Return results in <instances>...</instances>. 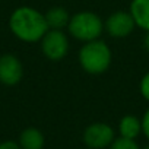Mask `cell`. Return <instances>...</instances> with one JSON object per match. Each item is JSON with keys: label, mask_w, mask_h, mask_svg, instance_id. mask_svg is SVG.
Here are the masks:
<instances>
[{"label": "cell", "mask_w": 149, "mask_h": 149, "mask_svg": "<svg viewBox=\"0 0 149 149\" xmlns=\"http://www.w3.org/2000/svg\"><path fill=\"white\" fill-rule=\"evenodd\" d=\"M9 29L22 42H40L48 31L45 15L32 6H19L9 16Z\"/></svg>", "instance_id": "cell-1"}, {"label": "cell", "mask_w": 149, "mask_h": 149, "mask_svg": "<svg viewBox=\"0 0 149 149\" xmlns=\"http://www.w3.org/2000/svg\"><path fill=\"white\" fill-rule=\"evenodd\" d=\"M78 61L84 72L89 74H102L113 63V51L101 38L88 41L82 44L78 54Z\"/></svg>", "instance_id": "cell-2"}, {"label": "cell", "mask_w": 149, "mask_h": 149, "mask_svg": "<svg viewBox=\"0 0 149 149\" xmlns=\"http://www.w3.org/2000/svg\"><path fill=\"white\" fill-rule=\"evenodd\" d=\"M66 29L72 38L84 44V42L101 38L104 32V21L95 12L79 10L76 13L70 15V21Z\"/></svg>", "instance_id": "cell-3"}, {"label": "cell", "mask_w": 149, "mask_h": 149, "mask_svg": "<svg viewBox=\"0 0 149 149\" xmlns=\"http://www.w3.org/2000/svg\"><path fill=\"white\" fill-rule=\"evenodd\" d=\"M40 47L45 58L51 61H60L67 56L70 48L69 34H66L64 29H48L41 38Z\"/></svg>", "instance_id": "cell-4"}, {"label": "cell", "mask_w": 149, "mask_h": 149, "mask_svg": "<svg viewBox=\"0 0 149 149\" xmlns=\"http://www.w3.org/2000/svg\"><path fill=\"white\" fill-rule=\"evenodd\" d=\"M116 139L114 136V129L102 121H97L89 124L84 130V143L89 149H105L110 148L113 140Z\"/></svg>", "instance_id": "cell-5"}, {"label": "cell", "mask_w": 149, "mask_h": 149, "mask_svg": "<svg viewBox=\"0 0 149 149\" xmlns=\"http://www.w3.org/2000/svg\"><path fill=\"white\" fill-rule=\"evenodd\" d=\"M136 28V24L127 10H117L113 12L105 21H104V31L111 37V38H126L129 37Z\"/></svg>", "instance_id": "cell-6"}, {"label": "cell", "mask_w": 149, "mask_h": 149, "mask_svg": "<svg viewBox=\"0 0 149 149\" xmlns=\"http://www.w3.org/2000/svg\"><path fill=\"white\" fill-rule=\"evenodd\" d=\"M24 78V64L16 54L5 53L0 56V84L16 86Z\"/></svg>", "instance_id": "cell-7"}, {"label": "cell", "mask_w": 149, "mask_h": 149, "mask_svg": "<svg viewBox=\"0 0 149 149\" xmlns=\"http://www.w3.org/2000/svg\"><path fill=\"white\" fill-rule=\"evenodd\" d=\"M129 12L136 24V28L149 31V0H132Z\"/></svg>", "instance_id": "cell-8"}, {"label": "cell", "mask_w": 149, "mask_h": 149, "mask_svg": "<svg viewBox=\"0 0 149 149\" xmlns=\"http://www.w3.org/2000/svg\"><path fill=\"white\" fill-rule=\"evenodd\" d=\"M18 143L22 149H42L45 139L40 129L37 127H26L21 132Z\"/></svg>", "instance_id": "cell-9"}, {"label": "cell", "mask_w": 149, "mask_h": 149, "mask_svg": "<svg viewBox=\"0 0 149 149\" xmlns=\"http://www.w3.org/2000/svg\"><path fill=\"white\" fill-rule=\"evenodd\" d=\"M44 15L48 29H66L70 21V13L63 6H53Z\"/></svg>", "instance_id": "cell-10"}, {"label": "cell", "mask_w": 149, "mask_h": 149, "mask_svg": "<svg viewBox=\"0 0 149 149\" xmlns=\"http://www.w3.org/2000/svg\"><path fill=\"white\" fill-rule=\"evenodd\" d=\"M118 133L126 139H136L142 133V121L133 114H126L118 121Z\"/></svg>", "instance_id": "cell-11"}, {"label": "cell", "mask_w": 149, "mask_h": 149, "mask_svg": "<svg viewBox=\"0 0 149 149\" xmlns=\"http://www.w3.org/2000/svg\"><path fill=\"white\" fill-rule=\"evenodd\" d=\"M108 149H140L139 145L136 143V140L133 139H126V137H117L113 140V143L110 145Z\"/></svg>", "instance_id": "cell-12"}, {"label": "cell", "mask_w": 149, "mask_h": 149, "mask_svg": "<svg viewBox=\"0 0 149 149\" xmlns=\"http://www.w3.org/2000/svg\"><path fill=\"white\" fill-rule=\"evenodd\" d=\"M139 92L143 97V100L149 102V70L143 74L139 82Z\"/></svg>", "instance_id": "cell-13"}, {"label": "cell", "mask_w": 149, "mask_h": 149, "mask_svg": "<svg viewBox=\"0 0 149 149\" xmlns=\"http://www.w3.org/2000/svg\"><path fill=\"white\" fill-rule=\"evenodd\" d=\"M140 121H142V133H143L145 137L149 140V107H148L146 111L143 113Z\"/></svg>", "instance_id": "cell-14"}, {"label": "cell", "mask_w": 149, "mask_h": 149, "mask_svg": "<svg viewBox=\"0 0 149 149\" xmlns=\"http://www.w3.org/2000/svg\"><path fill=\"white\" fill-rule=\"evenodd\" d=\"M0 149H22V148L15 140H3L0 142Z\"/></svg>", "instance_id": "cell-15"}, {"label": "cell", "mask_w": 149, "mask_h": 149, "mask_svg": "<svg viewBox=\"0 0 149 149\" xmlns=\"http://www.w3.org/2000/svg\"><path fill=\"white\" fill-rule=\"evenodd\" d=\"M143 47H145V50L149 53V31L145 32V37H143Z\"/></svg>", "instance_id": "cell-16"}, {"label": "cell", "mask_w": 149, "mask_h": 149, "mask_svg": "<svg viewBox=\"0 0 149 149\" xmlns=\"http://www.w3.org/2000/svg\"><path fill=\"white\" fill-rule=\"evenodd\" d=\"M143 149H149V143H148V145H146V146H145Z\"/></svg>", "instance_id": "cell-17"}]
</instances>
